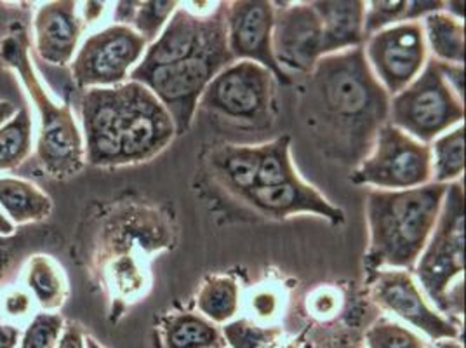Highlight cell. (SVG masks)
I'll list each match as a JSON object with an SVG mask.
<instances>
[{"label": "cell", "mask_w": 466, "mask_h": 348, "mask_svg": "<svg viewBox=\"0 0 466 348\" xmlns=\"http://www.w3.org/2000/svg\"><path fill=\"white\" fill-rule=\"evenodd\" d=\"M309 126L334 159L359 166L389 122L390 97L370 72L364 47L319 59L305 93Z\"/></svg>", "instance_id": "6da1fadb"}, {"label": "cell", "mask_w": 466, "mask_h": 348, "mask_svg": "<svg viewBox=\"0 0 466 348\" xmlns=\"http://www.w3.org/2000/svg\"><path fill=\"white\" fill-rule=\"evenodd\" d=\"M447 185L428 183L409 190H370L368 194L370 248L366 269L412 271L433 232Z\"/></svg>", "instance_id": "7a4b0ae2"}, {"label": "cell", "mask_w": 466, "mask_h": 348, "mask_svg": "<svg viewBox=\"0 0 466 348\" xmlns=\"http://www.w3.org/2000/svg\"><path fill=\"white\" fill-rule=\"evenodd\" d=\"M0 56L21 76L28 95L40 116L37 160L42 169L53 178H66L78 173L86 162L84 138L78 131L76 117L68 105H59L44 91L39 76L28 58V39L20 30L0 42Z\"/></svg>", "instance_id": "3957f363"}, {"label": "cell", "mask_w": 466, "mask_h": 348, "mask_svg": "<svg viewBox=\"0 0 466 348\" xmlns=\"http://www.w3.org/2000/svg\"><path fill=\"white\" fill-rule=\"evenodd\" d=\"M416 277L428 300L447 315V296L465 271V190L463 183L447 185L437 225L416 261Z\"/></svg>", "instance_id": "277c9868"}, {"label": "cell", "mask_w": 466, "mask_h": 348, "mask_svg": "<svg viewBox=\"0 0 466 348\" xmlns=\"http://www.w3.org/2000/svg\"><path fill=\"white\" fill-rule=\"evenodd\" d=\"M463 118V99L447 86L433 58L406 89L390 97V124L425 145L460 126Z\"/></svg>", "instance_id": "5b68a950"}, {"label": "cell", "mask_w": 466, "mask_h": 348, "mask_svg": "<svg viewBox=\"0 0 466 348\" xmlns=\"http://www.w3.org/2000/svg\"><path fill=\"white\" fill-rule=\"evenodd\" d=\"M275 77L253 61H233L206 87L200 103L209 114L242 129L272 126Z\"/></svg>", "instance_id": "8992f818"}, {"label": "cell", "mask_w": 466, "mask_h": 348, "mask_svg": "<svg viewBox=\"0 0 466 348\" xmlns=\"http://www.w3.org/2000/svg\"><path fill=\"white\" fill-rule=\"evenodd\" d=\"M228 49L177 61L145 72H131V80L148 87L175 122L176 135H185L194 120L206 87L223 68L232 65Z\"/></svg>", "instance_id": "52a82bcc"}, {"label": "cell", "mask_w": 466, "mask_h": 348, "mask_svg": "<svg viewBox=\"0 0 466 348\" xmlns=\"http://www.w3.org/2000/svg\"><path fill=\"white\" fill-rule=\"evenodd\" d=\"M357 185L374 190H409L431 183L430 145L387 122L374 138L368 157L351 174Z\"/></svg>", "instance_id": "ba28073f"}, {"label": "cell", "mask_w": 466, "mask_h": 348, "mask_svg": "<svg viewBox=\"0 0 466 348\" xmlns=\"http://www.w3.org/2000/svg\"><path fill=\"white\" fill-rule=\"evenodd\" d=\"M148 44L127 25H110L84 40L72 59V76L82 89L116 87L126 82Z\"/></svg>", "instance_id": "9c48e42d"}, {"label": "cell", "mask_w": 466, "mask_h": 348, "mask_svg": "<svg viewBox=\"0 0 466 348\" xmlns=\"http://www.w3.org/2000/svg\"><path fill=\"white\" fill-rule=\"evenodd\" d=\"M221 49H228L227 4H219L208 16H197L187 7H177L135 70L145 72Z\"/></svg>", "instance_id": "30bf717a"}, {"label": "cell", "mask_w": 466, "mask_h": 348, "mask_svg": "<svg viewBox=\"0 0 466 348\" xmlns=\"http://www.w3.org/2000/svg\"><path fill=\"white\" fill-rule=\"evenodd\" d=\"M120 91V166L150 160L175 139L173 117L139 82H124Z\"/></svg>", "instance_id": "8fae6325"}, {"label": "cell", "mask_w": 466, "mask_h": 348, "mask_svg": "<svg viewBox=\"0 0 466 348\" xmlns=\"http://www.w3.org/2000/svg\"><path fill=\"white\" fill-rule=\"evenodd\" d=\"M427 51L421 21H406L370 36L364 55L374 77L395 97L421 74Z\"/></svg>", "instance_id": "7c38bea8"}, {"label": "cell", "mask_w": 466, "mask_h": 348, "mask_svg": "<svg viewBox=\"0 0 466 348\" xmlns=\"http://www.w3.org/2000/svg\"><path fill=\"white\" fill-rule=\"evenodd\" d=\"M370 296L390 313L400 317L430 340L444 342L460 336L456 324L433 309L409 271L383 269L370 273Z\"/></svg>", "instance_id": "4fadbf2b"}, {"label": "cell", "mask_w": 466, "mask_h": 348, "mask_svg": "<svg viewBox=\"0 0 466 348\" xmlns=\"http://www.w3.org/2000/svg\"><path fill=\"white\" fill-rule=\"evenodd\" d=\"M275 4L267 0H237L227 4V46L233 61H253L272 72L280 84H291L273 58Z\"/></svg>", "instance_id": "5bb4252c"}, {"label": "cell", "mask_w": 466, "mask_h": 348, "mask_svg": "<svg viewBox=\"0 0 466 348\" xmlns=\"http://www.w3.org/2000/svg\"><path fill=\"white\" fill-rule=\"evenodd\" d=\"M273 58L289 76H310L322 56V23L311 2L275 7L272 32Z\"/></svg>", "instance_id": "9a60e30c"}, {"label": "cell", "mask_w": 466, "mask_h": 348, "mask_svg": "<svg viewBox=\"0 0 466 348\" xmlns=\"http://www.w3.org/2000/svg\"><path fill=\"white\" fill-rule=\"evenodd\" d=\"M80 116L86 160L97 168L120 166V86L87 89L80 99Z\"/></svg>", "instance_id": "2e32d148"}, {"label": "cell", "mask_w": 466, "mask_h": 348, "mask_svg": "<svg viewBox=\"0 0 466 348\" xmlns=\"http://www.w3.org/2000/svg\"><path fill=\"white\" fill-rule=\"evenodd\" d=\"M86 23L80 18L77 2L56 0L42 4L34 18L35 53L42 61L56 67L72 63Z\"/></svg>", "instance_id": "e0dca14e"}, {"label": "cell", "mask_w": 466, "mask_h": 348, "mask_svg": "<svg viewBox=\"0 0 466 348\" xmlns=\"http://www.w3.org/2000/svg\"><path fill=\"white\" fill-rule=\"evenodd\" d=\"M242 197L258 211L273 218H288L292 214L311 213L326 218L332 225H341L345 213L334 206L315 187L303 181L299 176L288 183L275 187H253Z\"/></svg>", "instance_id": "ac0fdd59"}, {"label": "cell", "mask_w": 466, "mask_h": 348, "mask_svg": "<svg viewBox=\"0 0 466 348\" xmlns=\"http://www.w3.org/2000/svg\"><path fill=\"white\" fill-rule=\"evenodd\" d=\"M311 5L322 23V56L362 47L366 2H311Z\"/></svg>", "instance_id": "d6986e66"}, {"label": "cell", "mask_w": 466, "mask_h": 348, "mask_svg": "<svg viewBox=\"0 0 466 348\" xmlns=\"http://www.w3.org/2000/svg\"><path fill=\"white\" fill-rule=\"evenodd\" d=\"M0 208L13 225L44 221L53 211V200L32 181L0 178Z\"/></svg>", "instance_id": "ffe728a7"}, {"label": "cell", "mask_w": 466, "mask_h": 348, "mask_svg": "<svg viewBox=\"0 0 466 348\" xmlns=\"http://www.w3.org/2000/svg\"><path fill=\"white\" fill-rule=\"evenodd\" d=\"M25 288L42 312H56L68 298V281L58 261L47 254H34L25 267Z\"/></svg>", "instance_id": "44dd1931"}, {"label": "cell", "mask_w": 466, "mask_h": 348, "mask_svg": "<svg viewBox=\"0 0 466 348\" xmlns=\"http://www.w3.org/2000/svg\"><path fill=\"white\" fill-rule=\"evenodd\" d=\"M427 47L433 59L449 65L465 63V23L449 16L444 11L428 15L421 21Z\"/></svg>", "instance_id": "7402d4cb"}, {"label": "cell", "mask_w": 466, "mask_h": 348, "mask_svg": "<svg viewBox=\"0 0 466 348\" xmlns=\"http://www.w3.org/2000/svg\"><path fill=\"white\" fill-rule=\"evenodd\" d=\"M261 147L228 145L213 155V166L227 185L242 195L256 185Z\"/></svg>", "instance_id": "603a6c76"}, {"label": "cell", "mask_w": 466, "mask_h": 348, "mask_svg": "<svg viewBox=\"0 0 466 348\" xmlns=\"http://www.w3.org/2000/svg\"><path fill=\"white\" fill-rule=\"evenodd\" d=\"M166 348H219L221 334L204 315L175 313L164 324Z\"/></svg>", "instance_id": "cb8c5ba5"}, {"label": "cell", "mask_w": 466, "mask_h": 348, "mask_svg": "<svg viewBox=\"0 0 466 348\" xmlns=\"http://www.w3.org/2000/svg\"><path fill=\"white\" fill-rule=\"evenodd\" d=\"M431 152V181L451 185L465 173V124H460L433 139Z\"/></svg>", "instance_id": "d4e9b609"}, {"label": "cell", "mask_w": 466, "mask_h": 348, "mask_svg": "<svg viewBox=\"0 0 466 348\" xmlns=\"http://www.w3.org/2000/svg\"><path fill=\"white\" fill-rule=\"evenodd\" d=\"M197 307L214 324L232 321L240 307L238 284L227 275L209 277L197 294Z\"/></svg>", "instance_id": "484cf974"}, {"label": "cell", "mask_w": 466, "mask_h": 348, "mask_svg": "<svg viewBox=\"0 0 466 348\" xmlns=\"http://www.w3.org/2000/svg\"><path fill=\"white\" fill-rule=\"evenodd\" d=\"M34 147V122L26 108L0 128V173L21 166Z\"/></svg>", "instance_id": "4316f807"}, {"label": "cell", "mask_w": 466, "mask_h": 348, "mask_svg": "<svg viewBox=\"0 0 466 348\" xmlns=\"http://www.w3.org/2000/svg\"><path fill=\"white\" fill-rule=\"evenodd\" d=\"M294 178H298V173L292 166L289 136H282L267 145H261V160L254 187H275L288 183Z\"/></svg>", "instance_id": "83f0119b"}, {"label": "cell", "mask_w": 466, "mask_h": 348, "mask_svg": "<svg viewBox=\"0 0 466 348\" xmlns=\"http://www.w3.org/2000/svg\"><path fill=\"white\" fill-rule=\"evenodd\" d=\"M366 343L368 348H428L427 342L414 331L385 317L368 329Z\"/></svg>", "instance_id": "f1b7e54d"}, {"label": "cell", "mask_w": 466, "mask_h": 348, "mask_svg": "<svg viewBox=\"0 0 466 348\" xmlns=\"http://www.w3.org/2000/svg\"><path fill=\"white\" fill-rule=\"evenodd\" d=\"M65 319L56 312H39L21 331L20 348H56Z\"/></svg>", "instance_id": "f546056e"}, {"label": "cell", "mask_w": 466, "mask_h": 348, "mask_svg": "<svg viewBox=\"0 0 466 348\" xmlns=\"http://www.w3.org/2000/svg\"><path fill=\"white\" fill-rule=\"evenodd\" d=\"M177 2H139L137 16L133 20V30L139 34L145 42L150 46L162 34L164 26L177 9Z\"/></svg>", "instance_id": "4dcf8cb0"}, {"label": "cell", "mask_w": 466, "mask_h": 348, "mask_svg": "<svg viewBox=\"0 0 466 348\" xmlns=\"http://www.w3.org/2000/svg\"><path fill=\"white\" fill-rule=\"evenodd\" d=\"M223 334L232 348H275L280 338V329L263 328L248 319L228 322Z\"/></svg>", "instance_id": "1f68e13d"}, {"label": "cell", "mask_w": 466, "mask_h": 348, "mask_svg": "<svg viewBox=\"0 0 466 348\" xmlns=\"http://www.w3.org/2000/svg\"><path fill=\"white\" fill-rule=\"evenodd\" d=\"M406 0H374L366 4L364 15V37L370 39V36L399 25L406 23Z\"/></svg>", "instance_id": "d6a6232c"}, {"label": "cell", "mask_w": 466, "mask_h": 348, "mask_svg": "<svg viewBox=\"0 0 466 348\" xmlns=\"http://www.w3.org/2000/svg\"><path fill=\"white\" fill-rule=\"evenodd\" d=\"M34 309V296L23 288H9L2 296V315L7 319L20 321L30 315Z\"/></svg>", "instance_id": "836d02e7"}, {"label": "cell", "mask_w": 466, "mask_h": 348, "mask_svg": "<svg viewBox=\"0 0 466 348\" xmlns=\"http://www.w3.org/2000/svg\"><path fill=\"white\" fill-rule=\"evenodd\" d=\"M437 61V59H435ZM439 63V68H441V74L447 82V86L458 95V97L463 99V82H465V70H463V65H449V63Z\"/></svg>", "instance_id": "e575fe53"}, {"label": "cell", "mask_w": 466, "mask_h": 348, "mask_svg": "<svg viewBox=\"0 0 466 348\" xmlns=\"http://www.w3.org/2000/svg\"><path fill=\"white\" fill-rule=\"evenodd\" d=\"M56 348H86V334L77 322H65Z\"/></svg>", "instance_id": "d590c367"}, {"label": "cell", "mask_w": 466, "mask_h": 348, "mask_svg": "<svg viewBox=\"0 0 466 348\" xmlns=\"http://www.w3.org/2000/svg\"><path fill=\"white\" fill-rule=\"evenodd\" d=\"M20 340L21 329L13 322H7L0 313V348H16Z\"/></svg>", "instance_id": "8d00e7d4"}, {"label": "cell", "mask_w": 466, "mask_h": 348, "mask_svg": "<svg viewBox=\"0 0 466 348\" xmlns=\"http://www.w3.org/2000/svg\"><path fill=\"white\" fill-rule=\"evenodd\" d=\"M253 307L259 317L268 319V317H272L273 312L277 309V300L272 292H259L253 300Z\"/></svg>", "instance_id": "74e56055"}, {"label": "cell", "mask_w": 466, "mask_h": 348, "mask_svg": "<svg viewBox=\"0 0 466 348\" xmlns=\"http://www.w3.org/2000/svg\"><path fill=\"white\" fill-rule=\"evenodd\" d=\"M139 2H118L116 7V25H127L131 26V23L137 16Z\"/></svg>", "instance_id": "f35d334b"}, {"label": "cell", "mask_w": 466, "mask_h": 348, "mask_svg": "<svg viewBox=\"0 0 466 348\" xmlns=\"http://www.w3.org/2000/svg\"><path fill=\"white\" fill-rule=\"evenodd\" d=\"M105 5L106 4H103V2H86L84 4V18H82L84 23H95L99 20V16L105 11Z\"/></svg>", "instance_id": "ab89813d"}, {"label": "cell", "mask_w": 466, "mask_h": 348, "mask_svg": "<svg viewBox=\"0 0 466 348\" xmlns=\"http://www.w3.org/2000/svg\"><path fill=\"white\" fill-rule=\"evenodd\" d=\"M18 114V107L7 99H0V128Z\"/></svg>", "instance_id": "60d3db41"}, {"label": "cell", "mask_w": 466, "mask_h": 348, "mask_svg": "<svg viewBox=\"0 0 466 348\" xmlns=\"http://www.w3.org/2000/svg\"><path fill=\"white\" fill-rule=\"evenodd\" d=\"M465 4L463 2H444V13L456 20L465 21Z\"/></svg>", "instance_id": "b9f144b4"}, {"label": "cell", "mask_w": 466, "mask_h": 348, "mask_svg": "<svg viewBox=\"0 0 466 348\" xmlns=\"http://www.w3.org/2000/svg\"><path fill=\"white\" fill-rule=\"evenodd\" d=\"M15 232H16V229H15L13 221L5 216L0 208V237H11V235H15Z\"/></svg>", "instance_id": "7bdbcfd3"}, {"label": "cell", "mask_w": 466, "mask_h": 348, "mask_svg": "<svg viewBox=\"0 0 466 348\" xmlns=\"http://www.w3.org/2000/svg\"><path fill=\"white\" fill-rule=\"evenodd\" d=\"M439 348H463L458 342L454 340H444V342H439Z\"/></svg>", "instance_id": "ee69618b"}, {"label": "cell", "mask_w": 466, "mask_h": 348, "mask_svg": "<svg viewBox=\"0 0 466 348\" xmlns=\"http://www.w3.org/2000/svg\"><path fill=\"white\" fill-rule=\"evenodd\" d=\"M86 348H105L93 336H86Z\"/></svg>", "instance_id": "f6af8a7d"}, {"label": "cell", "mask_w": 466, "mask_h": 348, "mask_svg": "<svg viewBox=\"0 0 466 348\" xmlns=\"http://www.w3.org/2000/svg\"><path fill=\"white\" fill-rule=\"evenodd\" d=\"M329 348H360V347H355V345H338V347H329Z\"/></svg>", "instance_id": "bcb514c9"}]
</instances>
